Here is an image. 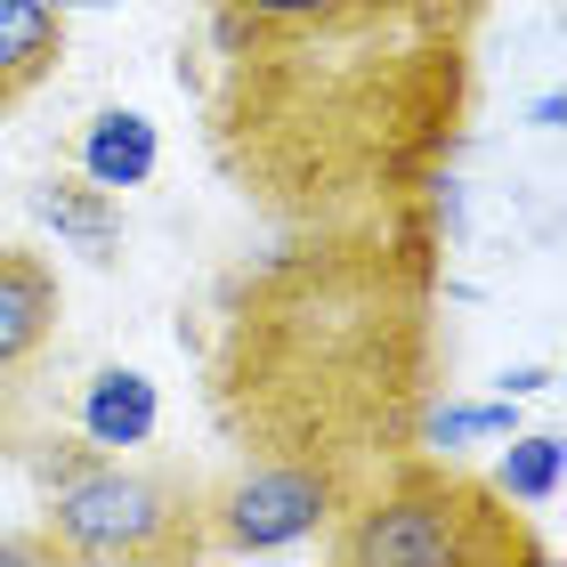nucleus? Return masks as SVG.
<instances>
[{
    "instance_id": "f257e3e1",
    "label": "nucleus",
    "mask_w": 567,
    "mask_h": 567,
    "mask_svg": "<svg viewBox=\"0 0 567 567\" xmlns=\"http://www.w3.org/2000/svg\"><path fill=\"white\" fill-rule=\"evenodd\" d=\"M437 195L381 219L284 227L212 308L203 405L236 454L381 471L446 390Z\"/></svg>"
},
{
    "instance_id": "f03ea898",
    "label": "nucleus",
    "mask_w": 567,
    "mask_h": 567,
    "mask_svg": "<svg viewBox=\"0 0 567 567\" xmlns=\"http://www.w3.org/2000/svg\"><path fill=\"white\" fill-rule=\"evenodd\" d=\"M478 24L486 0H390L317 33L212 49L203 146L268 227L430 203L478 106Z\"/></svg>"
},
{
    "instance_id": "7ed1b4c3",
    "label": "nucleus",
    "mask_w": 567,
    "mask_h": 567,
    "mask_svg": "<svg viewBox=\"0 0 567 567\" xmlns=\"http://www.w3.org/2000/svg\"><path fill=\"white\" fill-rule=\"evenodd\" d=\"M17 462L41 486L33 527L58 567H195V559H212L203 478L187 462H138L82 430H41Z\"/></svg>"
},
{
    "instance_id": "20e7f679",
    "label": "nucleus",
    "mask_w": 567,
    "mask_h": 567,
    "mask_svg": "<svg viewBox=\"0 0 567 567\" xmlns=\"http://www.w3.org/2000/svg\"><path fill=\"white\" fill-rule=\"evenodd\" d=\"M317 544L332 567H551L535 519L446 446H405L365 471Z\"/></svg>"
},
{
    "instance_id": "39448f33",
    "label": "nucleus",
    "mask_w": 567,
    "mask_h": 567,
    "mask_svg": "<svg viewBox=\"0 0 567 567\" xmlns=\"http://www.w3.org/2000/svg\"><path fill=\"white\" fill-rule=\"evenodd\" d=\"M349 495H357V471L244 454V471L203 478V535H212V559L219 551H292V544H317V535L341 519Z\"/></svg>"
},
{
    "instance_id": "423d86ee",
    "label": "nucleus",
    "mask_w": 567,
    "mask_h": 567,
    "mask_svg": "<svg viewBox=\"0 0 567 567\" xmlns=\"http://www.w3.org/2000/svg\"><path fill=\"white\" fill-rule=\"evenodd\" d=\"M65 341V276L41 244H0V454L41 437L49 365Z\"/></svg>"
},
{
    "instance_id": "0eeeda50",
    "label": "nucleus",
    "mask_w": 567,
    "mask_h": 567,
    "mask_svg": "<svg viewBox=\"0 0 567 567\" xmlns=\"http://www.w3.org/2000/svg\"><path fill=\"white\" fill-rule=\"evenodd\" d=\"M65 65V9L58 0H0V114H17Z\"/></svg>"
},
{
    "instance_id": "6e6552de",
    "label": "nucleus",
    "mask_w": 567,
    "mask_h": 567,
    "mask_svg": "<svg viewBox=\"0 0 567 567\" xmlns=\"http://www.w3.org/2000/svg\"><path fill=\"white\" fill-rule=\"evenodd\" d=\"M390 0H212L203 41L212 49H244V41H276V33H317V24H349L373 17Z\"/></svg>"
},
{
    "instance_id": "1a4fd4ad",
    "label": "nucleus",
    "mask_w": 567,
    "mask_h": 567,
    "mask_svg": "<svg viewBox=\"0 0 567 567\" xmlns=\"http://www.w3.org/2000/svg\"><path fill=\"white\" fill-rule=\"evenodd\" d=\"M33 212L58 227V244H73V251L97 260V268L122 251V203H114V187H97V178H82V171L41 178V187H33Z\"/></svg>"
},
{
    "instance_id": "9d476101",
    "label": "nucleus",
    "mask_w": 567,
    "mask_h": 567,
    "mask_svg": "<svg viewBox=\"0 0 567 567\" xmlns=\"http://www.w3.org/2000/svg\"><path fill=\"white\" fill-rule=\"evenodd\" d=\"M154 422H163V398H154V381L131 373V365H114V373H97L90 390H82V437H97V446H146Z\"/></svg>"
},
{
    "instance_id": "9b49d317",
    "label": "nucleus",
    "mask_w": 567,
    "mask_h": 567,
    "mask_svg": "<svg viewBox=\"0 0 567 567\" xmlns=\"http://www.w3.org/2000/svg\"><path fill=\"white\" fill-rule=\"evenodd\" d=\"M154 163H163V138H154V122L131 114V106H114V114H97L90 131H82V178H97V187H146Z\"/></svg>"
},
{
    "instance_id": "f8f14e48",
    "label": "nucleus",
    "mask_w": 567,
    "mask_h": 567,
    "mask_svg": "<svg viewBox=\"0 0 567 567\" xmlns=\"http://www.w3.org/2000/svg\"><path fill=\"white\" fill-rule=\"evenodd\" d=\"M486 478H495L519 511H544L551 486H559V437H511V454H503Z\"/></svg>"
},
{
    "instance_id": "ddd939ff",
    "label": "nucleus",
    "mask_w": 567,
    "mask_h": 567,
    "mask_svg": "<svg viewBox=\"0 0 567 567\" xmlns=\"http://www.w3.org/2000/svg\"><path fill=\"white\" fill-rule=\"evenodd\" d=\"M0 567H58V559H49L41 527H33V535H0Z\"/></svg>"
},
{
    "instance_id": "4468645a",
    "label": "nucleus",
    "mask_w": 567,
    "mask_h": 567,
    "mask_svg": "<svg viewBox=\"0 0 567 567\" xmlns=\"http://www.w3.org/2000/svg\"><path fill=\"white\" fill-rule=\"evenodd\" d=\"M58 9H73V0H58Z\"/></svg>"
}]
</instances>
